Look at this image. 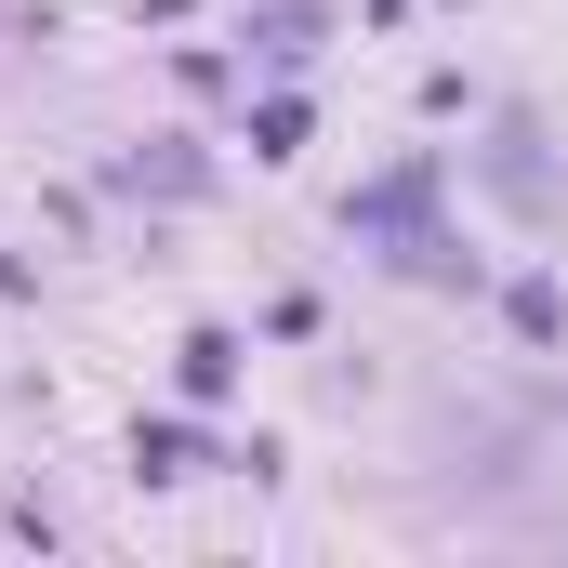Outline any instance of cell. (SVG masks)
<instances>
[{
	"label": "cell",
	"instance_id": "6da1fadb",
	"mask_svg": "<svg viewBox=\"0 0 568 568\" xmlns=\"http://www.w3.org/2000/svg\"><path fill=\"white\" fill-rule=\"evenodd\" d=\"M225 371H239V344H225V331H199V344H185V397H225Z\"/></svg>",
	"mask_w": 568,
	"mask_h": 568
}]
</instances>
